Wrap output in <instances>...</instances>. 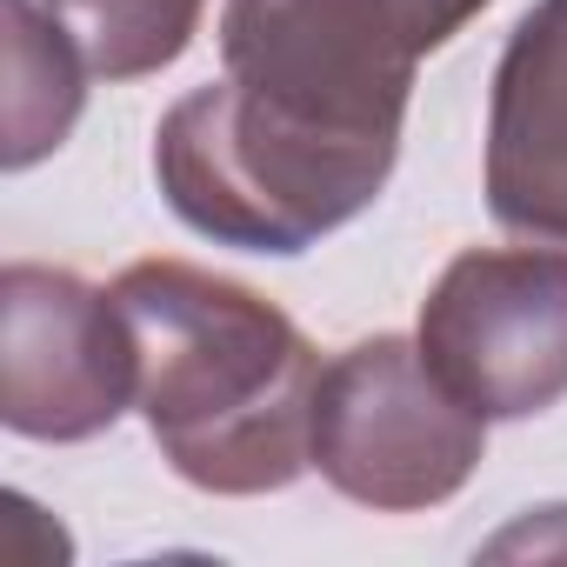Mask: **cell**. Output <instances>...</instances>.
<instances>
[{
	"instance_id": "cell-4",
	"label": "cell",
	"mask_w": 567,
	"mask_h": 567,
	"mask_svg": "<svg viewBox=\"0 0 567 567\" xmlns=\"http://www.w3.org/2000/svg\"><path fill=\"white\" fill-rule=\"evenodd\" d=\"M487 454V421L447 394L421 341L374 334L321 368L315 467L334 494L374 514H421L454 501Z\"/></svg>"
},
{
	"instance_id": "cell-7",
	"label": "cell",
	"mask_w": 567,
	"mask_h": 567,
	"mask_svg": "<svg viewBox=\"0 0 567 567\" xmlns=\"http://www.w3.org/2000/svg\"><path fill=\"white\" fill-rule=\"evenodd\" d=\"M487 214L567 254V0H534L494 68Z\"/></svg>"
},
{
	"instance_id": "cell-6",
	"label": "cell",
	"mask_w": 567,
	"mask_h": 567,
	"mask_svg": "<svg viewBox=\"0 0 567 567\" xmlns=\"http://www.w3.org/2000/svg\"><path fill=\"white\" fill-rule=\"evenodd\" d=\"M141 361L114 288L68 267L0 274V421L21 441H87L134 408Z\"/></svg>"
},
{
	"instance_id": "cell-3",
	"label": "cell",
	"mask_w": 567,
	"mask_h": 567,
	"mask_svg": "<svg viewBox=\"0 0 567 567\" xmlns=\"http://www.w3.org/2000/svg\"><path fill=\"white\" fill-rule=\"evenodd\" d=\"M487 0H227L220 68L301 127L401 147L414 68Z\"/></svg>"
},
{
	"instance_id": "cell-1",
	"label": "cell",
	"mask_w": 567,
	"mask_h": 567,
	"mask_svg": "<svg viewBox=\"0 0 567 567\" xmlns=\"http://www.w3.org/2000/svg\"><path fill=\"white\" fill-rule=\"evenodd\" d=\"M134 328V408L161 461L200 494H274L315 467L321 354L254 288L187 260L114 280Z\"/></svg>"
},
{
	"instance_id": "cell-5",
	"label": "cell",
	"mask_w": 567,
	"mask_h": 567,
	"mask_svg": "<svg viewBox=\"0 0 567 567\" xmlns=\"http://www.w3.org/2000/svg\"><path fill=\"white\" fill-rule=\"evenodd\" d=\"M421 354L481 421H527L567 394V254L467 247L421 301Z\"/></svg>"
},
{
	"instance_id": "cell-2",
	"label": "cell",
	"mask_w": 567,
	"mask_h": 567,
	"mask_svg": "<svg viewBox=\"0 0 567 567\" xmlns=\"http://www.w3.org/2000/svg\"><path fill=\"white\" fill-rule=\"evenodd\" d=\"M401 147L341 141L260 107L234 81H207L167 107L154 134V181L167 207L247 254H301L348 227L388 187Z\"/></svg>"
},
{
	"instance_id": "cell-8",
	"label": "cell",
	"mask_w": 567,
	"mask_h": 567,
	"mask_svg": "<svg viewBox=\"0 0 567 567\" xmlns=\"http://www.w3.org/2000/svg\"><path fill=\"white\" fill-rule=\"evenodd\" d=\"M81 68L87 54L54 14H41L34 0H8V101H0L8 107V147H0V161L14 174L68 141L81 94H87Z\"/></svg>"
},
{
	"instance_id": "cell-9",
	"label": "cell",
	"mask_w": 567,
	"mask_h": 567,
	"mask_svg": "<svg viewBox=\"0 0 567 567\" xmlns=\"http://www.w3.org/2000/svg\"><path fill=\"white\" fill-rule=\"evenodd\" d=\"M207 0H48L101 81H141L187 54Z\"/></svg>"
}]
</instances>
